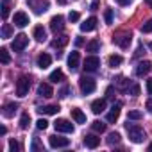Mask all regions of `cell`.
Segmentation results:
<instances>
[{
    "label": "cell",
    "mask_w": 152,
    "mask_h": 152,
    "mask_svg": "<svg viewBox=\"0 0 152 152\" xmlns=\"http://www.w3.org/2000/svg\"><path fill=\"white\" fill-rule=\"evenodd\" d=\"M99 66H100V59H99L97 56H90V57L84 59V66H83V68H84L86 72H97Z\"/></svg>",
    "instance_id": "ba28073f"
},
{
    "label": "cell",
    "mask_w": 152,
    "mask_h": 152,
    "mask_svg": "<svg viewBox=\"0 0 152 152\" xmlns=\"http://www.w3.org/2000/svg\"><path fill=\"white\" fill-rule=\"evenodd\" d=\"M141 32H145V34L152 32V18H150L147 23H143V25H141Z\"/></svg>",
    "instance_id": "e575fe53"
},
{
    "label": "cell",
    "mask_w": 152,
    "mask_h": 152,
    "mask_svg": "<svg viewBox=\"0 0 152 152\" xmlns=\"http://www.w3.org/2000/svg\"><path fill=\"white\" fill-rule=\"evenodd\" d=\"M145 4H147V6H148L150 9H152V0H145Z\"/></svg>",
    "instance_id": "681fc988"
},
{
    "label": "cell",
    "mask_w": 152,
    "mask_h": 152,
    "mask_svg": "<svg viewBox=\"0 0 152 152\" xmlns=\"http://www.w3.org/2000/svg\"><path fill=\"white\" fill-rule=\"evenodd\" d=\"M118 116H120V104L113 106V107H111V111L107 113V116H106V118H107V122H109V124H115V122L118 120Z\"/></svg>",
    "instance_id": "e0dca14e"
},
{
    "label": "cell",
    "mask_w": 152,
    "mask_h": 152,
    "mask_svg": "<svg viewBox=\"0 0 152 152\" xmlns=\"http://www.w3.org/2000/svg\"><path fill=\"white\" fill-rule=\"evenodd\" d=\"M9 148H11V150H13V152H15V150H18V148H20V147H18V143H16V141H15V140H11V141H9Z\"/></svg>",
    "instance_id": "60d3db41"
},
{
    "label": "cell",
    "mask_w": 152,
    "mask_h": 152,
    "mask_svg": "<svg viewBox=\"0 0 152 152\" xmlns=\"http://www.w3.org/2000/svg\"><path fill=\"white\" fill-rule=\"evenodd\" d=\"M147 109L152 113V100H148V102H147Z\"/></svg>",
    "instance_id": "c3c4849f"
},
{
    "label": "cell",
    "mask_w": 152,
    "mask_h": 152,
    "mask_svg": "<svg viewBox=\"0 0 152 152\" xmlns=\"http://www.w3.org/2000/svg\"><path fill=\"white\" fill-rule=\"evenodd\" d=\"M36 127H38V129H39V131H45V129H47V127H48V122H47V120H45V118H39V120H38V122H36Z\"/></svg>",
    "instance_id": "836d02e7"
},
{
    "label": "cell",
    "mask_w": 152,
    "mask_h": 152,
    "mask_svg": "<svg viewBox=\"0 0 152 152\" xmlns=\"http://www.w3.org/2000/svg\"><path fill=\"white\" fill-rule=\"evenodd\" d=\"M38 95H39V97H52V95H54V90H52L50 84L41 83V84L38 86Z\"/></svg>",
    "instance_id": "5bb4252c"
},
{
    "label": "cell",
    "mask_w": 152,
    "mask_h": 152,
    "mask_svg": "<svg viewBox=\"0 0 152 152\" xmlns=\"http://www.w3.org/2000/svg\"><path fill=\"white\" fill-rule=\"evenodd\" d=\"M29 45V36L27 34H18V36H15V39H13V50L15 52H22L25 47Z\"/></svg>",
    "instance_id": "5b68a950"
},
{
    "label": "cell",
    "mask_w": 152,
    "mask_h": 152,
    "mask_svg": "<svg viewBox=\"0 0 152 152\" xmlns=\"http://www.w3.org/2000/svg\"><path fill=\"white\" fill-rule=\"evenodd\" d=\"M97 7H99V0H93L91 2V11H97Z\"/></svg>",
    "instance_id": "f6af8a7d"
},
{
    "label": "cell",
    "mask_w": 152,
    "mask_h": 152,
    "mask_svg": "<svg viewBox=\"0 0 152 152\" xmlns=\"http://www.w3.org/2000/svg\"><path fill=\"white\" fill-rule=\"evenodd\" d=\"M91 129H93L95 132H104V131H106V124H102V122L97 120V122L91 124Z\"/></svg>",
    "instance_id": "4dcf8cb0"
},
{
    "label": "cell",
    "mask_w": 152,
    "mask_h": 152,
    "mask_svg": "<svg viewBox=\"0 0 152 152\" xmlns=\"http://www.w3.org/2000/svg\"><path fill=\"white\" fill-rule=\"evenodd\" d=\"M68 91H70V88H63V90L59 91V97H63V99H64V97L68 95Z\"/></svg>",
    "instance_id": "7bdbcfd3"
},
{
    "label": "cell",
    "mask_w": 152,
    "mask_h": 152,
    "mask_svg": "<svg viewBox=\"0 0 152 152\" xmlns=\"http://www.w3.org/2000/svg\"><path fill=\"white\" fill-rule=\"evenodd\" d=\"M0 61H2L4 64H7V63L11 61V57H9V52H7V48H0Z\"/></svg>",
    "instance_id": "f546056e"
},
{
    "label": "cell",
    "mask_w": 152,
    "mask_h": 152,
    "mask_svg": "<svg viewBox=\"0 0 152 152\" xmlns=\"http://www.w3.org/2000/svg\"><path fill=\"white\" fill-rule=\"evenodd\" d=\"M50 81L52 83H61V81H64V73L57 68V70H54L52 73H50Z\"/></svg>",
    "instance_id": "d4e9b609"
},
{
    "label": "cell",
    "mask_w": 152,
    "mask_h": 152,
    "mask_svg": "<svg viewBox=\"0 0 152 152\" xmlns=\"http://www.w3.org/2000/svg\"><path fill=\"white\" fill-rule=\"evenodd\" d=\"M79 64H81V54L77 50H73L68 56V68H70V72H77L79 70Z\"/></svg>",
    "instance_id": "52a82bcc"
},
{
    "label": "cell",
    "mask_w": 152,
    "mask_h": 152,
    "mask_svg": "<svg viewBox=\"0 0 152 152\" xmlns=\"http://www.w3.org/2000/svg\"><path fill=\"white\" fill-rule=\"evenodd\" d=\"M122 63H124L122 56H118V54H113V56H109V66H111V68H116V66H120Z\"/></svg>",
    "instance_id": "484cf974"
},
{
    "label": "cell",
    "mask_w": 152,
    "mask_h": 152,
    "mask_svg": "<svg viewBox=\"0 0 152 152\" xmlns=\"http://www.w3.org/2000/svg\"><path fill=\"white\" fill-rule=\"evenodd\" d=\"M29 124H31V116H29V113H23V115L20 116V127H22V129H27Z\"/></svg>",
    "instance_id": "4316f807"
},
{
    "label": "cell",
    "mask_w": 152,
    "mask_h": 152,
    "mask_svg": "<svg viewBox=\"0 0 152 152\" xmlns=\"http://www.w3.org/2000/svg\"><path fill=\"white\" fill-rule=\"evenodd\" d=\"M104 18H106V23H107V25H111V23H113V11H111V9H107V11H106V15H104Z\"/></svg>",
    "instance_id": "d590c367"
},
{
    "label": "cell",
    "mask_w": 152,
    "mask_h": 152,
    "mask_svg": "<svg viewBox=\"0 0 152 152\" xmlns=\"http://www.w3.org/2000/svg\"><path fill=\"white\" fill-rule=\"evenodd\" d=\"M116 2H118L120 6H127V4H129V0H116Z\"/></svg>",
    "instance_id": "7dc6e473"
},
{
    "label": "cell",
    "mask_w": 152,
    "mask_h": 152,
    "mask_svg": "<svg viewBox=\"0 0 152 152\" xmlns=\"http://www.w3.org/2000/svg\"><path fill=\"white\" fill-rule=\"evenodd\" d=\"M38 111L41 115H56V113H59V106H43Z\"/></svg>",
    "instance_id": "603a6c76"
},
{
    "label": "cell",
    "mask_w": 152,
    "mask_h": 152,
    "mask_svg": "<svg viewBox=\"0 0 152 152\" xmlns=\"http://www.w3.org/2000/svg\"><path fill=\"white\" fill-rule=\"evenodd\" d=\"M86 50L95 54V52H99V50H100V43H99V41H90V43L86 45Z\"/></svg>",
    "instance_id": "83f0119b"
},
{
    "label": "cell",
    "mask_w": 152,
    "mask_h": 152,
    "mask_svg": "<svg viewBox=\"0 0 152 152\" xmlns=\"http://www.w3.org/2000/svg\"><path fill=\"white\" fill-rule=\"evenodd\" d=\"M66 43H68V36H59V39H56L52 45L54 47H64Z\"/></svg>",
    "instance_id": "1f68e13d"
},
{
    "label": "cell",
    "mask_w": 152,
    "mask_h": 152,
    "mask_svg": "<svg viewBox=\"0 0 152 152\" xmlns=\"http://www.w3.org/2000/svg\"><path fill=\"white\" fill-rule=\"evenodd\" d=\"M148 152H152V143H150V145H148Z\"/></svg>",
    "instance_id": "816d5d0a"
},
{
    "label": "cell",
    "mask_w": 152,
    "mask_h": 152,
    "mask_svg": "<svg viewBox=\"0 0 152 152\" xmlns=\"http://www.w3.org/2000/svg\"><path fill=\"white\" fill-rule=\"evenodd\" d=\"M148 48H150V50H152V41H150V43H148Z\"/></svg>",
    "instance_id": "f5cc1de1"
},
{
    "label": "cell",
    "mask_w": 152,
    "mask_h": 152,
    "mask_svg": "<svg viewBox=\"0 0 152 152\" xmlns=\"http://www.w3.org/2000/svg\"><path fill=\"white\" fill-rule=\"evenodd\" d=\"M50 29H52L54 32H59V31H63V29H64V18H63L61 15L54 16V18L50 20Z\"/></svg>",
    "instance_id": "30bf717a"
},
{
    "label": "cell",
    "mask_w": 152,
    "mask_h": 152,
    "mask_svg": "<svg viewBox=\"0 0 152 152\" xmlns=\"http://www.w3.org/2000/svg\"><path fill=\"white\" fill-rule=\"evenodd\" d=\"M27 6L36 13V15H43L48 9V0H27Z\"/></svg>",
    "instance_id": "7a4b0ae2"
},
{
    "label": "cell",
    "mask_w": 152,
    "mask_h": 152,
    "mask_svg": "<svg viewBox=\"0 0 152 152\" xmlns=\"http://www.w3.org/2000/svg\"><path fill=\"white\" fill-rule=\"evenodd\" d=\"M31 22H29V16L23 13V11H18V13H15V25H18V27H25V25H29Z\"/></svg>",
    "instance_id": "7c38bea8"
},
{
    "label": "cell",
    "mask_w": 152,
    "mask_h": 152,
    "mask_svg": "<svg viewBox=\"0 0 152 152\" xmlns=\"http://www.w3.org/2000/svg\"><path fill=\"white\" fill-rule=\"evenodd\" d=\"M54 127H56L57 132H73V124L68 122V120H64V118L56 120L54 122Z\"/></svg>",
    "instance_id": "8992f818"
},
{
    "label": "cell",
    "mask_w": 152,
    "mask_h": 152,
    "mask_svg": "<svg viewBox=\"0 0 152 152\" xmlns=\"http://www.w3.org/2000/svg\"><path fill=\"white\" fill-rule=\"evenodd\" d=\"M115 86H116V90H129L131 88V81L127 77H118L115 81Z\"/></svg>",
    "instance_id": "7402d4cb"
},
{
    "label": "cell",
    "mask_w": 152,
    "mask_h": 152,
    "mask_svg": "<svg viewBox=\"0 0 152 152\" xmlns=\"http://www.w3.org/2000/svg\"><path fill=\"white\" fill-rule=\"evenodd\" d=\"M34 39L36 41H39V43H43L45 39H47V31L43 29V25H38V27H34Z\"/></svg>",
    "instance_id": "9a60e30c"
},
{
    "label": "cell",
    "mask_w": 152,
    "mask_h": 152,
    "mask_svg": "<svg viewBox=\"0 0 152 152\" xmlns=\"http://www.w3.org/2000/svg\"><path fill=\"white\" fill-rule=\"evenodd\" d=\"M141 113L140 111H129V120H140Z\"/></svg>",
    "instance_id": "f35d334b"
},
{
    "label": "cell",
    "mask_w": 152,
    "mask_h": 152,
    "mask_svg": "<svg viewBox=\"0 0 152 152\" xmlns=\"http://www.w3.org/2000/svg\"><path fill=\"white\" fill-rule=\"evenodd\" d=\"M2 16L4 18L9 16V6H7V2H2Z\"/></svg>",
    "instance_id": "ab89813d"
},
{
    "label": "cell",
    "mask_w": 152,
    "mask_h": 152,
    "mask_svg": "<svg viewBox=\"0 0 152 152\" xmlns=\"http://www.w3.org/2000/svg\"><path fill=\"white\" fill-rule=\"evenodd\" d=\"M11 34H13V29H11V25H4L2 27V38H11Z\"/></svg>",
    "instance_id": "d6a6232c"
},
{
    "label": "cell",
    "mask_w": 152,
    "mask_h": 152,
    "mask_svg": "<svg viewBox=\"0 0 152 152\" xmlns=\"http://www.w3.org/2000/svg\"><path fill=\"white\" fill-rule=\"evenodd\" d=\"M129 93H131L132 97H138V95H140V86H138V84H132V86L129 88Z\"/></svg>",
    "instance_id": "8d00e7d4"
},
{
    "label": "cell",
    "mask_w": 152,
    "mask_h": 152,
    "mask_svg": "<svg viewBox=\"0 0 152 152\" xmlns=\"http://www.w3.org/2000/svg\"><path fill=\"white\" fill-rule=\"evenodd\" d=\"M50 63H52V57H50L48 54H39V57H38V66H39L41 70L48 68V66H50Z\"/></svg>",
    "instance_id": "ffe728a7"
},
{
    "label": "cell",
    "mask_w": 152,
    "mask_h": 152,
    "mask_svg": "<svg viewBox=\"0 0 152 152\" xmlns=\"http://www.w3.org/2000/svg\"><path fill=\"white\" fill-rule=\"evenodd\" d=\"M72 118L77 122V124H86V115H84L81 109H77V107L72 109Z\"/></svg>",
    "instance_id": "44dd1931"
},
{
    "label": "cell",
    "mask_w": 152,
    "mask_h": 152,
    "mask_svg": "<svg viewBox=\"0 0 152 152\" xmlns=\"http://www.w3.org/2000/svg\"><path fill=\"white\" fill-rule=\"evenodd\" d=\"M150 70H152V63H150V61H141V63H138V66H136V75L143 77V75H147Z\"/></svg>",
    "instance_id": "8fae6325"
},
{
    "label": "cell",
    "mask_w": 152,
    "mask_h": 152,
    "mask_svg": "<svg viewBox=\"0 0 152 152\" xmlns=\"http://www.w3.org/2000/svg\"><path fill=\"white\" fill-rule=\"evenodd\" d=\"M125 129H127V134H129V138H131L132 143H143L147 140V134H145V131L141 127L132 125V124H127Z\"/></svg>",
    "instance_id": "6da1fadb"
},
{
    "label": "cell",
    "mask_w": 152,
    "mask_h": 152,
    "mask_svg": "<svg viewBox=\"0 0 152 152\" xmlns=\"http://www.w3.org/2000/svg\"><path fill=\"white\" fill-rule=\"evenodd\" d=\"M95 27H97V18H95V16H91V18H88L86 22L81 23V31H83V32H91Z\"/></svg>",
    "instance_id": "4fadbf2b"
},
{
    "label": "cell",
    "mask_w": 152,
    "mask_h": 152,
    "mask_svg": "<svg viewBox=\"0 0 152 152\" xmlns=\"http://www.w3.org/2000/svg\"><path fill=\"white\" fill-rule=\"evenodd\" d=\"M16 109H18V104H6V107H4V116H7V118H11L15 113H16Z\"/></svg>",
    "instance_id": "cb8c5ba5"
},
{
    "label": "cell",
    "mask_w": 152,
    "mask_h": 152,
    "mask_svg": "<svg viewBox=\"0 0 152 152\" xmlns=\"http://www.w3.org/2000/svg\"><path fill=\"white\" fill-rule=\"evenodd\" d=\"M79 18H81V16H79L77 11H72V13L68 15V20H70V22H79Z\"/></svg>",
    "instance_id": "74e56055"
},
{
    "label": "cell",
    "mask_w": 152,
    "mask_h": 152,
    "mask_svg": "<svg viewBox=\"0 0 152 152\" xmlns=\"http://www.w3.org/2000/svg\"><path fill=\"white\" fill-rule=\"evenodd\" d=\"M79 86H81V91H83L84 95L93 93V91H95V88H97V84H95V81H93L91 77H81Z\"/></svg>",
    "instance_id": "277c9868"
},
{
    "label": "cell",
    "mask_w": 152,
    "mask_h": 152,
    "mask_svg": "<svg viewBox=\"0 0 152 152\" xmlns=\"http://www.w3.org/2000/svg\"><path fill=\"white\" fill-rule=\"evenodd\" d=\"M107 143H109V145H118V143H120V134H118V132H111V134L107 136Z\"/></svg>",
    "instance_id": "f1b7e54d"
},
{
    "label": "cell",
    "mask_w": 152,
    "mask_h": 152,
    "mask_svg": "<svg viewBox=\"0 0 152 152\" xmlns=\"http://www.w3.org/2000/svg\"><path fill=\"white\" fill-rule=\"evenodd\" d=\"M147 91L152 95V79H148V81H147Z\"/></svg>",
    "instance_id": "ee69618b"
},
{
    "label": "cell",
    "mask_w": 152,
    "mask_h": 152,
    "mask_svg": "<svg viewBox=\"0 0 152 152\" xmlns=\"http://www.w3.org/2000/svg\"><path fill=\"white\" fill-rule=\"evenodd\" d=\"M31 148H32V150H38V148H43V147H41V145H39V141L34 138V141H32V147H31Z\"/></svg>",
    "instance_id": "b9f144b4"
},
{
    "label": "cell",
    "mask_w": 152,
    "mask_h": 152,
    "mask_svg": "<svg viewBox=\"0 0 152 152\" xmlns=\"http://www.w3.org/2000/svg\"><path fill=\"white\" fill-rule=\"evenodd\" d=\"M57 2H59V4H66V0H57Z\"/></svg>",
    "instance_id": "f907efd6"
},
{
    "label": "cell",
    "mask_w": 152,
    "mask_h": 152,
    "mask_svg": "<svg viewBox=\"0 0 152 152\" xmlns=\"http://www.w3.org/2000/svg\"><path fill=\"white\" fill-rule=\"evenodd\" d=\"M83 43H84V39H83V38H77V39H75V45H77V47H81Z\"/></svg>",
    "instance_id": "bcb514c9"
},
{
    "label": "cell",
    "mask_w": 152,
    "mask_h": 152,
    "mask_svg": "<svg viewBox=\"0 0 152 152\" xmlns=\"http://www.w3.org/2000/svg\"><path fill=\"white\" fill-rule=\"evenodd\" d=\"M131 34H124V36H120V38H115L113 41L118 45V47H122V48H127L129 45H131Z\"/></svg>",
    "instance_id": "d6986e66"
},
{
    "label": "cell",
    "mask_w": 152,
    "mask_h": 152,
    "mask_svg": "<svg viewBox=\"0 0 152 152\" xmlns=\"http://www.w3.org/2000/svg\"><path fill=\"white\" fill-rule=\"evenodd\" d=\"M48 143H50V147L52 148H63V147H68L70 145V140L68 138H61V136H50L48 138Z\"/></svg>",
    "instance_id": "9c48e42d"
},
{
    "label": "cell",
    "mask_w": 152,
    "mask_h": 152,
    "mask_svg": "<svg viewBox=\"0 0 152 152\" xmlns=\"http://www.w3.org/2000/svg\"><path fill=\"white\" fill-rule=\"evenodd\" d=\"M104 109H106V99H97V100L91 104V111H93L95 115H100Z\"/></svg>",
    "instance_id": "2e32d148"
},
{
    "label": "cell",
    "mask_w": 152,
    "mask_h": 152,
    "mask_svg": "<svg viewBox=\"0 0 152 152\" xmlns=\"http://www.w3.org/2000/svg\"><path fill=\"white\" fill-rule=\"evenodd\" d=\"M99 143H100V138H97L95 134H88V136L84 138V145H86L88 148H97Z\"/></svg>",
    "instance_id": "ac0fdd59"
},
{
    "label": "cell",
    "mask_w": 152,
    "mask_h": 152,
    "mask_svg": "<svg viewBox=\"0 0 152 152\" xmlns=\"http://www.w3.org/2000/svg\"><path fill=\"white\" fill-rule=\"evenodd\" d=\"M29 88H31V79L22 75V77L16 81V95L18 97H25L29 93Z\"/></svg>",
    "instance_id": "3957f363"
}]
</instances>
